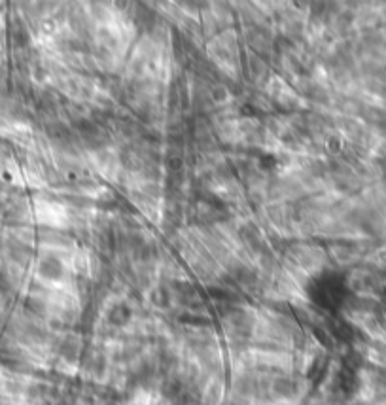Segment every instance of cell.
Listing matches in <instances>:
<instances>
[{
  "label": "cell",
  "instance_id": "obj_5",
  "mask_svg": "<svg viewBox=\"0 0 386 405\" xmlns=\"http://www.w3.org/2000/svg\"><path fill=\"white\" fill-rule=\"evenodd\" d=\"M367 262L375 265V267L386 269V244L385 246H379V249H375L373 252H369L366 258Z\"/></svg>",
  "mask_w": 386,
  "mask_h": 405
},
{
  "label": "cell",
  "instance_id": "obj_1",
  "mask_svg": "<svg viewBox=\"0 0 386 405\" xmlns=\"http://www.w3.org/2000/svg\"><path fill=\"white\" fill-rule=\"evenodd\" d=\"M244 44L241 34L233 27L223 29L209 40H205V57L207 63L214 66L218 76L225 82L239 84L242 82V61H244Z\"/></svg>",
  "mask_w": 386,
  "mask_h": 405
},
{
  "label": "cell",
  "instance_id": "obj_3",
  "mask_svg": "<svg viewBox=\"0 0 386 405\" xmlns=\"http://www.w3.org/2000/svg\"><path fill=\"white\" fill-rule=\"evenodd\" d=\"M85 159H87L93 177H97L108 186H121L125 172L119 148L116 144H106L97 150L85 152Z\"/></svg>",
  "mask_w": 386,
  "mask_h": 405
},
{
  "label": "cell",
  "instance_id": "obj_4",
  "mask_svg": "<svg viewBox=\"0 0 386 405\" xmlns=\"http://www.w3.org/2000/svg\"><path fill=\"white\" fill-rule=\"evenodd\" d=\"M262 91L271 103V106L275 108V112H281V114H295V112H302L307 108L294 84L279 72H273L265 80V84L262 85Z\"/></svg>",
  "mask_w": 386,
  "mask_h": 405
},
{
  "label": "cell",
  "instance_id": "obj_2",
  "mask_svg": "<svg viewBox=\"0 0 386 405\" xmlns=\"http://www.w3.org/2000/svg\"><path fill=\"white\" fill-rule=\"evenodd\" d=\"M327 256L326 252L313 242H294L288 250H286V269L294 274L295 279H307L313 274L320 273L324 265H326Z\"/></svg>",
  "mask_w": 386,
  "mask_h": 405
}]
</instances>
